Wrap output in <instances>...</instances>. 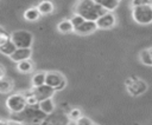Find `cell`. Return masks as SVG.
<instances>
[{
    "instance_id": "cell-1",
    "label": "cell",
    "mask_w": 152,
    "mask_h": 125,
    "mask_svg": "<svg viewBox=\"0 0 152 125\" xmlns=\"http://www.w3.org/2000/svg\"><path fill=\"white\" fill-rule=\"evenodd\" d=\"M104 8L94 2L93 0H77L74 6V13L83 17L86 20L96 21L101 15L107 13Z\"/></svg>"
},
{
    "instance_id": "cell-2",
    "label": "cell",
    "mask_w": 152,
    "mask_h": 125,
    "mask_svg": "<svg viewBox=\"0 0 152 125\" xmlns=\"http://www.w3.org/2000/svg\"><path fill=\"white\" fill-rule=\"evenodd\" d=\"M14 120H18V121H21L26 125L28 124H40L43 123V120L46 118V114H44L39 107H34V106H26L21 112L19 113H15L13 116Z\"/></svg>"
},
{
    "instance_id": "cell-3",
    "label": "cell",
    "mask_w": 152,
    "mask_h": 125,
    "mask_svg": "<svg viewBox=\"0 0 152 125\" xmlns=\"http://www.w3.org/2000/svg\"><path fill=\"white\" fill-rule=\"evenodd\" d=\"M132 18L139 25L152 24V4L132 8Z\"/></svg>"
},
{
    "instance_id": "cell-4",
    "label": "cell",
    "mask_w": 152,
    "mask_h": 125,
    "mask_svg": "<svg viewBox=\"0 0 152 125\" xmlns=\"http://www.w3.org/2000/svg\"><path fill=\"white\" fill-rule=\"evenodd\" d=\"M11 40L17 48H31L33 44V34L26 29H17L11 33Z\"/></svg>"
},
{
    "instance_id": "cell-5",
    "label": "cell",
    "mask_w": 152,
    "mask_h": 125,
    "mask_svg": "<svg viewBox=\"0 0 152 125\" xmlns=\"http://www.w3.org/2000/svg\"><path fill=\"white\" fill-rule=\"evenodd\" d=\"M5 105H6V108L11 113H13V114L19 113L27 106L26 97L21 93H13V94L8 96V98L5 101Z\"/></svg>"
},
{
    "instance_id": "cell-6",
    "label": "cell",
    "mask_w": 152,
    "mask_h": 125,
    "mask_svg": "<svg viewBox=\"0 0 152 125\" xmlns=\"http://www.w3.org/2000/svg\"><path fill=\"white\" fill-rule=\"evenodd\" d=\"M45 84L49 85L50 87L55 88V91H62L66 86V79L59 72H56V71L46 72Z\"/></svg>"
},
{
    "instance_id": "cell-7",
    "label": "cell",
    "mask_w": 152,
    "mask_h": 125,
    "mask_svg": "<svg viewBox=\"0 0 152 125\" xmlns=\"http://www.w3.org/2000/svg\"><path fill=\"white\" fill-rule=\"evenodd\" d=\"M115 22H116V18H115V15L112 12L104 13L103 15H101L96 20L97 28H100V29H109V28H113L115 26Z\"/></svg>"
},
{
    "instance_id": "cell-8",
    "label": "cell",
    "mask_w": 152,
    "mask_h": 125,
    "mask_svg": "<svg viewBox=\"0 0 152 125\" xmlns=\"http://www.w3.org/2000/svg\"><path fill=\"white\" fill-rule=\"evenodd\" d=\"M31 92L38 99V101H40V100H44V99H48V98H52L53 94H55V88H52L49 85L44 84L42 86L33 87V90Z\"/></svg>"
},
{
    "instance_id": "cell-9",
    "label": "cell",
    "mask_w": 152,
    "mask_h": 125,
    "mask_svg": "<svg viewBox=\"0 0 152 125\" xmlns=\"http://www.w3.org/2000/svg\"><path fill=\"white\" fill-rule=\"evenodd\" d=\"M96 29H97L96 21L86 20V21H84L82 25H80L78 27H76L74 32H75L76 34H80V35H88V34L94 33Z\"/></svg>"
},
{
    "instance_id": "cell-10",
    "label": "cell",
    "mask_w": 152,
    "mask_h": 125,
    "mask_svg": "<svg viewBox=\"0 0 152 125\" xmlns=\"http://www.w3.org/2000/svg\"><path fill=\"white\" fill-rule=\"evenodd\" d=\"M31 55H32L31 48H17L15 52H14L10 58H11V60H13L14 63H19V61L30 59Z\"/></svg>"
},
{
    "instance_id": "cell-11",
    "label": "cell",
    "mask_w": 152,
    "mask_h": 125,
    "mask_svg": "<svg viewBox=\"0 0 152 125\" xmlns=\"http://www.w3.org/2000/svg\"><path fill=\"white\" fill-rule=\"evenodd\" d=\"M69 121V117H65L64 114H55L50 119L45 118L40 125H68Z\"/></svg>"
},
{
    "instance_id": "cell-12",
    "label": "cell",
    "mask_w": 152,
    "mask_h": 125,
    "mask_svg": "<svg viewBox=\"0 0 152 125\" xmlns=\"http://www.w3.org/2000/svg\"><path fill=\"white\" fill-rule=\"evenodd\" d=\"M38 107L46 116H50V114H52L55 112V103H53L52 98H48V99L40 100L38 103Z\"/></svg>"
},
{
    "instance_id": "cell-13",
    "label": "cell",
    "mask_w": 152,
    "mask_h": 125,
    "mask_svg": "<svg viewBox=\"0 0 152 125\" xmlns=\"http://www.w3.org/2000/svg\"><path fill=\"white\" fill-rule=\"evenodd\" d=\"M37 9H38V12L40 13V15H49V14H51V13L53 12L55 6H53V4H52L51 1H49V0H43V1H40V2L37 5Z\"/></svg>"
},
{
    "instance_id": "cell-14",
    "label": "cell",
    "mask_w": 152,
    "mask_h": 125,
    "mask_svg": "<svg viewBox=\"0 0 152 125\" xmlns=\"http://www.w3.org/2000/svg\"><path fill=\"white\" fill-rule=\"evenodd\" d=\"M57 31L59 33H62V34H69V33L75 31V27L72 26L70 20L65 19V20H62V21H59L57 24Z\"/></svg>"
},
{
    "instance_id": "cell-15",
    "label": "cell",
    "mask_w": 152,
    "mask_h": 125,
    "mask_svg": "<svg viewBox=\"0 0 152 125\" xmlns=\"http://www.w3.org/2000/svg\"><path fill=\"white\" fill-rule=\"evenodd\" d=\"M17 71L23 74H28L33 71V63L30 59L19 61V63H17Z\"/></svg>"
},
{
    "instance_id": "cell-16",
    "label": "cell",
    "mask_w": 152,
    "mask_h": 125,
    "mask_svg": "<svg viewBox=\"0 0 152 125\" xmlns=\"http://www.w3.org/2000/svg\"><path fill=\"white\" fill-rule=\"evenodd\" d=\"M14 87V83L8 77L0 78V93H10Z\"/></svg>"
},
{
    "instance_id": "cell-17",
    "label": "cell",
    "mask_w": 152,
    "mask_h": 125,
    "mask_svg": "<svg viewBox=\"0 0 152 125\" xmlns=\"http://www.w3.org/2000/svg\"><path fill=\"white\" fill-rule=\"evenodd\" d=\"M97 5H100L102 8H104L108 12H113L119 6V1L116 0H93Z\"/></svg>"
},
{
    "instance_id": "cell-18",
    "label": "cell",
    "mask_w": 152,
    "mask_h": 125,
    "mask_svg": "<svg viewBox=\"0 0 152 125\" xmlns=\"http://www.w3.org/2000/svg\"><path fill=\"white\" fill-rule=\"evenodd\" d=\"M39 17H40V13L38 12L37 7H30L24 12V19L30 22L37 21L39 19Z\"/></svg>"
},
{
    "instance_id": "cell-19",
    "label": "cell",
    "mask_w": 152,
    "mask_h": 125,
    "mask_svg": "<svg viewBox=\"0 0 152 125\" xmlns=\"http://www.w3.org/2000/svg\"><path fill=\"white\" fill-rule=\"evenodd\" d=\"M139 60L146 66H152V53L150 48H145L139 53Z\"/></svg>"
},
{
    "instance_id": "cell-20",
    "label": "cell",
    "mask_w": 152,
    "mask_h": 125,
    "mask_svg": "<svg viewBox=\"0 0 152 125\" xmlns=\"http://www.w3.org/2000/svg\"><path fill=\"white\" fill-rule=\"evenodd\" d=\"M17 50V46L13 44V41L10 39L5 45H2L0 47V53L4 54V55H7V57H11Z\"/></svg>"
},
{
    "instance_id": "cell-21",
    "label": "cell",
    "mask_w": 152,
    "mask_h": 125,
    "mask_svg": "<svg viewBox=\"0 0 152 125\" xmlns=\"http://www.w3.org/2000/svg\"><path fill=\"white\" fill-rule=\"evenodd\" d=\"M45 79H46V72H37L36 74H33L31 81H32V86L33 87H38L45 84Z\"/></svg>"
},
{
    "instance_id": "cell-22",
    "label": "cell",
    "mask_w": 152,
    "mask_h": 125,
    "mask_svg": "<svg viewBox=\"0 0 152 125\" xmlns=\"http://www.w3.org/2000/svg\"><path fill=\"white\" fill-rule=\"evenodd\" d=\"M70 21H71V24H72V26L76 28V27H78L80 25H82L84 21H86V19L83 18V17H81V15H78V14H74L72 17H71V19H70Z\"/></svg>"
},
{
    "instance_id": "cell-23",
    "label": "cell",
    "mask_w": 152,
    "mask_h": 125,
    "mask_svg": "<svg viewBox=\"0 0 152 125\" xmlns=\"http://www.w3.org/2000/svg\"><path fill=\"white\" fill-rule=\"evenodd\" d=\"M82 117V112L80 108H72L69 113V119L72 120V121H76L77 119H80Z\"/></svg>"
},
{
    "instance_id": "cell-24",
    "label": "cell",
    "mask_w": 152,
    "mask_h": 125,
    "mask_svg": "<svg viewBox=\"0 0 152 125\" xmlns=\"http://www.w3.org/2000/svg\"><path fill=\"white\" fill-rule=\"evenodd\" d=\"M25 97H26V103H27V105H28V106H36V105H38V103H39V101H38V99L33 96V93H32V92H30V93H28V94H26Z\"/></svg>"
},
{
    "instance_id": "cell-25",
    "label": "cell",
    "mask_w": 152,
    "mask_h": 125,
    "mask_svg": "<svg viewBox=\"0 0 152 125\" xmlns=\"http://www.w3.org/2000/svg\"><path fill=\"white\" fill-rule=\"evenodd\" d=\"M76 125H93L94 124V121L90 119V118H88V117H86V116H82L80 119H77L76 121Z\"/></svg>"
},
{
    "instance_id": "cell-26",
    "label": "cell",
    "mask_w": 152,
    "mask_h": 125,
    "mask_svg": "<svg viewBox=\"0 0 152 125\" xmlns=\"http://www.w3.org/2000/svg\"><path fill=\"white\" fill-rule=\"evenodd\" d=\"M152 4V0H132L131 1V7H137V6H144V5H150Z\"/></svg>"
},
{
    "instance_id": "cell-27",
    "label": "cell",
    "mask_w": 152,
    "mask_h": 125,
    "mask_svg": "<svg viewBox=\"0 0 152 125\" xmlns=\"http://www.w3.org/2000/svg\"><path fill=\"white\" fill-rule=\"evenodd\" d=\"M10 39H11V35L0 29V47H1L2 45H5Z\"/></svg>"
},
{
    "instance_id": "cell-28",
    "label": "cell",
    "mask_w": 152,
    "mask_h": 125,
    "mask_svg": "<svg viewBox=\"0 0 152 125\" xmlns=\"http://www.w3.org/2000/svg\"><path fill=\"white\" fill-rule=\"evenodd\" d=\"M7 125H26V124L18 121V120H14V119H11V120H7Z\"/></svg>"
},
{
    "instance_id": "cell-29",
    "label": "cell",
    "mask_w": 152,
    "mask_h": 125,
    "mask_svg": "<svg viewBox=\"0 0 152 125\" xmlns=\"http://www.w3.org/2000/svg\"><path fill=\"white\" fill-rule=\"evenodd\" d=\"M2 77H5V68L0 65V78H2Z\"/></svg>"
},
{
    "instance_id": "cell-30",
    "label": "cell",
    "mask_w": 152,
    "mask_h": 125,
    "mask_svg": "<svg viewBox=\"0 0 152 125\" xmlns=\"http://www.w3.org/2000/svg\"><path fill=\"white\" fill-rule=\"evenodd\" d=\"M0 125H7V121L6 120H0Z\"/></svg>"
},
{
    "instance_id": "cell-31",
    "label": "cell",
    "mask_w": 152,
    "mask_h": 125,
    "mask_svg": "<svg viewBox=\"0 0 152 125\" xmlns=\"http://www.w3.org/2000/svg\"><path fill=\"white\" fill-rule=\"evenodd\" d=\"M68 125H76V123H75V121H72V120H70V121L68 123Z\"/></svg>"
},
{
    "instance_id": "cell-32",
    "label": "cell",
    "mask_w": 152,
    "mask_h": 125,
    "mask_svg": "<svg viewBox=\"0 0 152 125\" xmlns=\"http://www.w3.org/2000/svg\"><path fill=\"white\" fill-rule=\"evenodd\" d=\"M150 50H151V53H152V47H151V48H150Z\"/></svg>"
},
{
    "instance_id": "cell-33",
    "label": "cell",
    "mask_w": 152,
    "mask_h": 125,
    "mask_svg": "<svg viewBox=\"0 0 152 125\" xmlns=\"http://www.w3.org/2000/svg\"><path fill=\"white\" fill-rule=\"evenodd\" d=\"M116 1H119V2H120V1H121V0H116Z\"/></svg>"
},
{
    "instance_id": "cell-34",
    "label": "cell",
    "mask_w": 152,
    "mask_h": 125,
    "mask_svg": "<svg viewBox=\"0 0 152 125\" xmlns=\"http://www.w3.org/2000/svg\"><path fill=\"white\" fill-rule=\"evenodd\" d=\"M93 125H97V124H95V123H94V124H93Z\"/></svg>"
}]
</instances>
